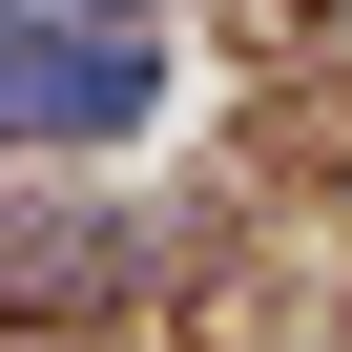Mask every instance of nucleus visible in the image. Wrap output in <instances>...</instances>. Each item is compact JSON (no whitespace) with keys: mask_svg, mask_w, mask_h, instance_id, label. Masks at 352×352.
<instances>
[{"mask_svg":"<svg viewBox=\"0 0 352 352\" xmlns=\"http://www.w3.org/2000/svg\"><path fill=\"white\" fill-rule=\"evenodd\" d=\"M21 21H124V0H21Z\"/></svg>","mask_w":352,"mask_h":352,"instance_id":"2","label":"nucleus"},{"mask_svg":"<svg viewBox=\"0 0 352 352\" xmlns=\"http://www.w3.org/2000/svg\"><path fill=\"white\" fill-rule=\"evenodd\" d=\"M21 145H104V124H145V42L124 21H21Z\"/></svg>","mask_w":352,"mask_h":352,"instance_id":"1","label":"nucleus"}]
</instances>
